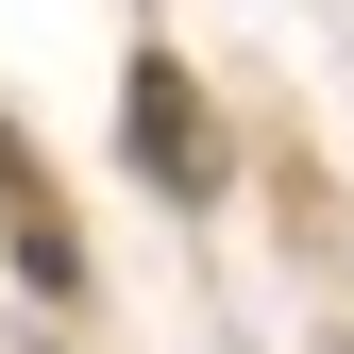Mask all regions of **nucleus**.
I'll list each match as a JSON object with an SVG mask.
<instances>
[{
  "label": "nucleus",
  "instance_id": "f257e3e1",
  "mask_svg": "<svg viewBox=\"0 0 354 354\" xmlns=\"http://www.w3.org/2000/svg\"><path fill=\"white\" fill-rule=\"evenodd\" d=\"M136 169H152V186H203V102H186V68H136Z\"/></svg>",
  "mask_w": 354,
  "mask_h": 354
}]
</instances>
